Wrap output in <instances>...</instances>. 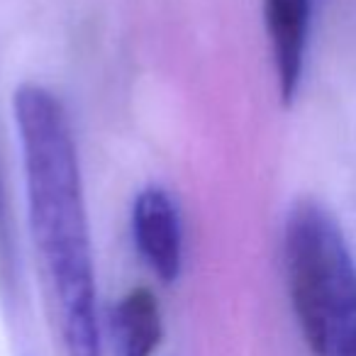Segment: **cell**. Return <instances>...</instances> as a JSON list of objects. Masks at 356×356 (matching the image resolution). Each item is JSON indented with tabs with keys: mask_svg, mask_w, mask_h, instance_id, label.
Instances as JSON below:
<instances>
[{
	"mask_svg": "<svg viewBox=\"0 0 356 356\" xmlns=\"http://www.w3.org/2000/svg\"><path fill=\"white\" fill-rule=\"evenodd\" d=\"M13 113L22 147L32 247L56 344L61 356H103L93 247L69 115L40 83H22L15 90Z\"/></svg>",
	"mask_w": 356,
	"mask_h": 356,
	"instance_id": "1",
	"label": "cell"
},
{
	"mask_svg": "<svg viewBox=\"0 0 356 356\" xmlns=\"http://www.w3.org/2000/svg\"><path fill=\"white\" fill-rule=\"evenodd\" d=\"M283 266L312 356H356V261L339 220L320 200L300 198L288 210Z\"/></svg>",
	"mask_w": 356,
	"mask_h": 356,
	"instance_id": "2",
	"label": "cell"
},
{
	"mask_svg": "<svg viewBox=\"0 0 356 356\" xmlns=\"http://www.w3.org/2000/svg\"><path fill=\"white\" fill-rule=\"evenodd\" d=\"M132 234L147 266L171 283L184 264V229L171 195L159 186H149L137 195L132 208Z\"/></svg>",
	"mask_w": 356,
	"mask_h": 356,
	"instance_id": "3",
	"label": "cell"
},
{
	"mask_svg": "<svg viewBox=\"0 0 356 356\" xmlns=\"http://www.w3.org/2000/svg\"><path fill=\"white\" fill-rule=\"evenodd\" d=\"M264 22L283 105H293L305 74L312 0H264Z\"/></svg>",
	"mask_w": 356,
	"mask_h": 356,
	"instance_id": "4",
	"label": "cell"
},
{
	"mask_svg": "<svg viewBox=\"0 0 356 356\" xmlns=\"http://www.w3.org/2000/svg\"><path fill=\"white\" fill-rule=\"evenodd\" d=\"M118 356H154L163 337L159 300L149 288H132L120 298L110 317Z\"/></svg>",
	"mask_w": 356,
	"mask_h": 356,
	"instance_id": "5",
	"label": "cell"
}]
</instances>
